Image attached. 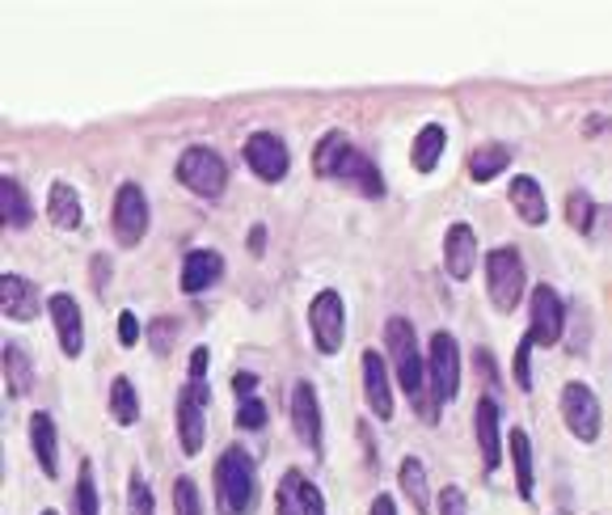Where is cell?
<instances>
[{
  "label": "cell",
  "instance_id": "cell-5",
  "mask_svg": "<svg viewBox=\"0 0 612 515\" xmlns=\"http://www.w3.org/2000/svg\"><path fill=\"white\" fill-rule=\"evenodd\" d=\"M460 393V347L448 330H435L427 343V397L440 415V406L456 402Z\"/></svg>",
  "mask_w": 612,
  "mask_h": 515
},
{
  "label": "cell",
  "instance_id": "cell-39",
  "mask_svg": "<svg viewBox=\"0 0 612 515\" xmlns=\"http://www.w3.org/2000/svg\"><path fill=\"white\" fill-rule=\"evenodd\" d=\"M119 343H123V347H135V343H140V322H135L131 309L119 313Z\"/></svg>",
  "mask_w": 612,
  "mask_h": 515
},
{
  "label": "cell",
  "instance_id": "cell-22",
  "mask_svg": "<svg viewBox=\"0 0 612 515\" xmlns=\"http://www.w3.org/2000/svg\"><path fill=\"white\" fill-rule=\"evenodd\" d=\"M47 220L60 232H76L85 225V207H81V194H76L72 182H51V191H47Z\"/></svg>",
  "mask_w": 612,
  "mask_h": 515
},
{
  "label": "cell",
  "instance_id": "cell-16",
  "mask_svg": "<svg viewBox=\"0 0 612 515\" xmlns=\"http://www.w3.org/2000/svg\"><path fill=\"white\" fill-rule=\"evenodd\" d=\"M359 368H363V397H368V410L381 422L393 419V385H388V359L381 351L359 355Z\"/></svg>",
  "mask_w": 612,
  "mask_h": 515
},
{
  "label": "cell",
  "instance_id": "cell-43",
  "mask_svg": "<svg viewBox=\"0 0 612 515\" xmlns=\"http://www.w3.org/2000/svg\"><path fill=\"white\" fill-rule=\"evenodd\" d=\"M368 515H397L393 494H376V499H372V512H368Z\"/></svg>",
  "mask_w": 612,
  "mask_h": 515
},
{
  "label": "cell",
  "instance_id": "cell-41",
  "mask_svg": "<svg viewBox=\"0 0 612 515\" xmlns=\"http://www.w3.org/2000/svg\"><path fill=\"white\" fill-rule=\"evenodd\" d=\"M254 388H259V372H237V376H232V393H237V397H250Z\"/></svg>",
  "mask_w": 612,
  "mask_h": 515
},
{
  "label": "cell",
  "instance_id": "cell-32",
  "mask_svg": "<svg viewBox=\"0 0 612 515\" xmlns=\"http://www.w3.org/2000/svg\"><path fill=\"white\" fill-rule=\"evenodd\" d=\"M566 225L575 228L579 237H587L596 228V199L587 191H571L566 194Z\"/></svg>",
  "mask_w": 612,
  "mask_h": 515
},
{
  "label": "cell",
  "instance_id": "cell-13",
  "mask_svg": "<svg viewBox=\"0 0 612 515\" xmlns=\"http://www.w3.org/2000/svg\"><path fill=\"white\" fill-rule=\"evenodd\" d=\"M473 440L482 448V469L485 474H499L503 465V410H499V397H482L478 410H473Z\"/></svg>",
  "mask_w": 612,
  "mask_h": 515
},
{
  "label": "cell",
  "instance_id": "cell-31",
  "mask_svg": "<svg viewBox=\"0 0 612 515\" xmlns=\"http://www.w3.org/2000/svg\"><path fill=\"white\" fill-rule=\"evenodd\" d=\"M72 507H76V515H101V503H97L94 460H81V474H76V494H72Z\"/></svg>",
  "mask_w": 612,
  "mask_h": 515
},
{
  "label": "cell",
  "instance_id": "cell-20",
  "mask_svg": "<svg viewBox=\"0 0 612 515\" xmlns=\"http://www.w3.org/2000/svg\"><path fill=\"white\" fill-rule=\"evenodd\" d=\"M31 448L43 465V474L56 482L60 478V431H56V419L47 410H34L31 415Z\"/></svg>",
  "mask_w": 612,
  "mask_h": 515
},
{
  "label": "cell",
  "instance_id": "cell-12",
  "mask_svg": "<svg viewBox=\"0 0 612 515\" xmlns=\"http://www.w3.org/2000/svg\"><path fill=\"white\" fill-rule=\"evenodd\" d=\"M245 165L254 169V178H262V182H284L291 169V153H288V144H284V135H275V131H254V135L245 140Z\"/></svg>",
  "mask_w": 612,
  "mask_h": 515
},
{
  "label": "cell",
  "instance_id": "cell-21",
  "mask_svg": "<svg viewBox=\"0 0 612 515\" xmlns=\"http://www.w3.org/2000/svg\"><path fill=\"white\" fill-rule=\"evenodd\" d=\"M512 207H516V216L528 228H541L549 220L545 187H541L537 178H528V173H516V178H512Z\"/></svg>",
  "mask_w": 612,
  "mask_h": 515
},
{
  "label": "cell",
  "instance_id": "cell-28",
  "mask_svg": "<svg viewBox=\"0 0 612 515\" xmlns=\"http://www.w3.org/2000/svg\"><path fill=\"white\" fill-rule=\"evenodd\" d=\"M503 169H512V148L507 144H478L469 153V178L473 182H494Z\"/></svg>",
  "mask_w": 612,
  "mask_h": 515
},
{
  "label": "cell",
  "instance_id": "cell-40",
  "mask_svg": "<svg viewBox=\"0 0 612 515\" xmlns=\"http://www.w3.org/2000/svg\"><path fill=\"white\" fill-rule=\"evenodd\" d=\"M207 363H212V351H207V347H194L191 368H187V381H207Z\"/></svg>",
  "mask_w": 612,
  "mask_h": 515
},
{
  "label": "cell",
  "instance_id": "cell-35",
  "mask_svg": "<svg viewBox=\"0 0 612 515\" xmlns=\"http://www.w3.org/2000/svg\"><path fill=\"white\" fill-rule=\"evenodd\" d=\"M173 343H178V322L173 318H157V322L148 325V347L161 355V359L173 351Z\"/></svg>",
  "mask_w": 612,
  "mask_h": 515
},
{
  "label": "cell",
  "instance_id": "cell-37",
  "mask_svg": "<svg viewBox=\"0 0 612 515\" xmlns=\"http://www.w3.org/2000/svg\"><path fill=\"white\" fill-rule=\"evenodd\" d=\"M512 376H516V385L524 393H532V343L528 338H519L516 359H512Z\"/></svg>",
  "mask_w": 612,
  "mask_h": 515
},
{
  "label": "cell",
  "instance_id": "cell-3",
  "mask_svg": "<svg viewBox=\"0 0 612 515\" xmlns=\"http://www.w3.org/2000/svg\"><path fill=\"white\" fill-rule=\"evenodd\" d=\"M259 503V469L254 456L232 444L216 460V507L220 515H250Z\"/></svg>",
  "mask_w": 612,
  "mask_h": 515
},
{
  "label": "cell",
  "instance_id": "cell-8",
  "mask_svg": "<svg viewBox=\"0 0 612 515\" xmlns=\"http://www.w3.org/2000/svg\"><path fill=\"white\" fill-rule=\"evenodd\" d=\"M148 220H153V212H148V194L140 182H123L119 191H115V207H110V228H115V241L123 245V250H135L144 237H148Z\"/></svg>",
  "mask_w": 612,
  "mask_h": 515
},
{
  "label": "cell",
  "instance_id": "cell-11",
  "mask_svg": "<svg viewBox=\"0 0 612 515\" xmlns=\"http://www.w3.org/2000/svg\"><path fill=\"white\" fill-rule=\"evenodd\" d=\"M207 406H212L207 381H187L182 393H178V440H182L187 456L203 452V440H207Z\"/></svg>",
  "mask_w": 612,
  "mask_h": 515
},
{
  "label": "cell",
  "instance_id": "cell-2",
  "mask_svg": "<svg viewBox=\"0 0 612 515\" xmlns=\"http://www.w3.org/2000/svg\"><path fill=\"white\" fill-rule=\"evenodd\" d=\"M385 347H388V363H393V376L401 393L419 406V415L427 422H435V406L427 397V355L419 351V334H415V322L410 318H388L385 322Z\"/></svg>",
  "mask_w": 612,
  "mask_h": 515
},
{
  "label": "cell",
  "instance_id": "cell-19",
  "mask_svg": "<svg viewBox=\"0 0 612 515\" xmlns=\"http://www.w3.org/2000/svg\"><path fill=\"white\" fill-rule=\"evenodd\" d=\"M220 275H225V258L216 254V250H191V254L182 258V291L187 296H203L207 288H216L220 284Z\"/></svg>",
  "mask_w": 612,
  "mask_h": 515
},
{
  "label": "cell",
  "instance_id": "cell-7",
  "mask_svg": "<svg viewBox=\"0 0 612 515\" xmlns=\"http://www.w3.org/2000/svg\"><path fill=\"white\" fill-rule=\"evenodd\" d=\"M309 334L317 343L322 355H338L347 343V304H343V291L322 288L309 300Z\"/></svg>",
  "mask_w": 612,
  "mask_h": 515
},
{
  "label": "cell",
  "instance_id": "cell-18",
  "mask_svg": "<svg viewBox=\"0 0 612 515\" xmlns=\"http://www.w3.org/2000/svg\"><path fill=\"white\" fill-rule=\"evenodd\" d=\"M0 309L9 322H34L43 309V291L26 275H4L0 279Z\"/></svg>",
  "mask_w": 612,
  "mask_h": 515
},
{
  "label": "cell",
  "instance_id": "cell-6",
  "mask_svg": "<svg viewBox=\"0 0 612 515\" xmlns=\"http://www.w3.org/2000/svg\"><path fill=\"white\" fill-rule=\"evenodd\" d=\"M178 182L187 187L191 194L199 199H207V203H216L228 187V165L225 157L216 153V148H207V144H191L182 157H178Z\"/></svg>",
  "mask_w": 612,
  "mask_h": 515
},
{
  "label": "cell",
  "instance_id": "cell-33",
  "mask_svg": "<svg viewBox=\"0 0 612 515\" xmlns=\"http://www.w3.org/2000/svg\"><path fill=\"white\" fill-rule=\"evenodd\" d=\"M266 419H271V410H266V402H262L259 393L237 397V427H241V431H262Z\"/></svg>",
  "mask_w": 612,
  "mask_h": 515
},
{
  "label": "cell",
  "instance_id": "cell-23",
  "mask_svg": "<svg viewBox=\"0 0 612 515\" xmlns=\"http://www.w3.org/2000/svg\"><path fill=\"white\" fill-rule=\"evenodd\" d=\"M507 448H512V469H516V490L524 503H532V490H537V469H532V440L524 427H512V435H503Z\"/></svg>",
  "mask_w": 612,
  "mask_h": 515
},
{
  "label": "cell",
  "instance_id": "cell-29",
  "mask_svg": "<svg viewBox=\"0 0 612 515\" xmlns=\"http://www.w3.org/2000/svg\"><path fill=\"white\" fill-rule=\"evenodd\" d=\"M110 419L119 427H135L140 422V393L128 376H115L110 381Z\"/></svg>",
  "mask_w": 612,
  "mask_h": 515
},
{
  "label": "cell",
  "instance_id": "cell-10",
  "mask_svg": "<svg viewBox=\"0 0 612 515\" xmlns=\"http://www.w3.org/2000/svg\"><path fill=\"white\" fill-rule=\"evenodd\" d=\"M562 330H566V300L557 296V288H532V300H528V343L532 347H557L562 343Z\"/></svg>",
  "mask_w": 612,
  "mask_h": 515
},
{
  "label": "cell",
  "instance_id": "cell-27",
  "mask_svg": "<svg viewBox=\"0 0 612 515\" xmlns=\"http://www.w3.org/2000/svg\"><path fill=\"white\" fill-rule=\"evenodd\" d=\"M397 482H401V494L410 499V507L419 515L431 512V486H427V465L419 456H406L401 469H397Z\"/></svg>",
  "mask_w": 612,
  "mask_h": 515
},
{
  "label": "cell",
  "instance_id": "cell-9",
  "mask_svg": "<svg viewBox=\"0 0 612 515\" xmlns=\"http://www.w3.org/2000/svg\"><path fill=\"white\" fill-rule=\"evenodd\" d=\"M562 422L579 444H596L604 431V410H600L596 388L583 385V381H571L562 388Z\"/></svg>",
  "mask_w": 612,
  "mask_h": 515
},
{
  "label": "cell",
  "instance_id": "cell-36",
  "mask_svg": "<svg viewBox=\"0 0 612 515\" xmlns=\"http://www.w3.org/2000/svg\"><path fill=\"white\" fill-rule=\"evenodd\" d=\"M173 507H178V515H203V499H199V486L191 478L173 482Z\"/></svg>",
  "mask_w": 612,
  "mask_h": 515
},
{
  "label": "cell",
  "instance_id": "cell-4",
  "mask_svg": "<svg viewBox=\"0 0 612 515\" xmlns=\"http://www.w3.org/2000/svg\"><path fill=\"white\" fill-rule=\"evenodd\" d=\"M528 288V271H524V258L516 245H499L485 254V291H490V304L499 313H516L519 300Z\"/></svg>",
  "mask_w": 612,
  "mask_h": 515
},
{
  "label": "cell",
  "instance_id": "cell-17",
  "mask_svg": "<svg viewBox=\"0 0 612 515\" xmlns=\"http://www.w3.org/2000/svg\"><path fill=\"white\" fill-rule=\"evenodd\" d=\"M444 271H448L452 279H460V284L478 271V232H473V225L456 220L444 232Z\"/></svg>",
  "mask_w": 612,
  "mask_h": 515
},
{
  "label": "cell",
  "instance_id": "cell-38",
  "mask_svg": "<svg viewBox=\"0 0 612 515\" xmlns=\"http://www.w3.org/2000/svg\"><path fill=\"white\" fill-rule=\"evenodd\" d=\"M440 515H469V494L460 486H444L440 494Z\"/></svg>",
  "mask_w": 612,
  "mask_h": 515
},
{
  "label": "cell",
  "instance_id": "cell-42",
  "mask_svg": "<svg viewBox=\"0 0 612 515\" xmlns=\"http://www.w3.org/2000/svg\"><path fill=\"white\" fill-rule=\"evenodd\" d=\"M106 284H110V262L97 254V258H94V288L101 291Z\"/></svg>",
  "mask_w": 612,
  "mask_h": 515
},
{
  "label": "cell",
  "instance_id": "cell-45",
  "mask_svg": "<svg viewBox=\"0 0 612 515\" xmlns=\"http://www.w3.org/2000/svg\"><path fill=\"white\" fill-rule=\"evenodd\" d=\"M38 515H60V512H51V507H47V512H38Z\"/></svg>",
  "mask_w": 612,
  "mask_h": 515
},
{
  "label": "cell",
  "instance_id": "cell-1",
  "mask_svg": "<svg viewBox=\"0 0 612 515\" xmlns=\"http://www.w3.org/2000/svg\"><path fill=\"white\" fill-rule=\"evenodd\" d=\"M313 169H317V178L343 182L359 199H385L381 169H376V161L363 148H355L347 131H325L322 140H317V148H313Z\"/></svg>",
  "mask_w": 612,
  "mask_h": 515
},
{
  "label": "cell",
  "instance_id": "cell-44",
  "mask_svg": "<svg viewBox=\"0 0 612 515\" xmlns=\"http://www.w3.org/2000/svg\"><path fill=\"white\" fill-rule=\"evenodd\" d=\"M262 250H266V225H254L250 228V254L262 258Z\"/></svg>",
  "mask_w": 612,
  "mask_h": 515
},
{
  "label": "cell",
  "instance_id": "cell-24",
  "mask_svg": "<svg viewBox=\"0 0 612 515\" xmlns=\"http://www.w3.org/2000/svg\"><path fill=\"white\" fill-rule=\"evenodd\" d=\"M0 216H4V228L34 225V203L17 178H0Z\"/></svg>",
  "mask_w": 612,
  "mask_h": 515
},
{
  "label": "cell",
  "instance_id": "cell-34",
  "mask_svg": "<svg viewBox=\"0 0 612 515\" xmlns=\"http://www.w3.org/2000/svg\"><path fill=\"white\" fill-rule=\"evenodd\" d=\"M128 515H157V503H153V486L144 482L140 474L128 478Z\"/></svg>",
  "mask_w": 612,
  "mask_h": 515
},
{
  "label": "cell",
  "instance_id": "cell-25",
  "mask_svg": "<svg viewBox=\"0 0 612 515\" xmlns=\"http://www.w3.org/2000/svg\"><path fill=\"white\" fill-rule=\"evenodd\" d=\"M0 359H4V388H9V397H26L34 388V363L26 347L22 343H4Z\"/></svg>",
  "mask_w": 612,
  "mask_h": 515
},
{
  "label": "cell",
  "instance_id": "cell-30",
  "mask_svg": "<svg viewBox=\"0 0 612 515\" xmlns=\"http://www.w3.org/2000/svg\"><path fill=\"white\" fill-rule=\"evenodd\" d=\"M300 490H304V474H300V469H288L279 490H275V512L304 515V494H300Z\"/></svg>",
  "mask_w": 612,
  "mask_h": 515
},
{
  "label": "cell",
  "instance_id": "cell-26",
  "mask_svg": "<svg viewBox=\"0 0 612 515\" xmlns=\"http://www.w3.org/2000/svg\"><path fill=\"white\" fill-rule=\"evenodd\" d=\"M444 148H448V128H444V123H427V128L415 135V148H410L415 169H419V173H435V165L444 161Z\"/></svg>",
  "mask_w": 612,
  "mask_h": 515
},
{
  "label": "cell",
  "instance_id": "cell-14",
  "mask_svg": "<svg viewBox=\"0 0 612 515\" xmlns=\"http://www.w3.org/2000/svg\"><path fill=\"white\" fill-rule=\"evenodd\" d=\"M291 427H296V440L304 448L322 452V402H317V388L309 381L291 385Z\"/></svg>",
  "mask_w": 612,
  "mask_h": 515
},
{
  "label": "cell",
  "instance_id": "cell-15",
  "mask_svg": "<svg viewBox=\"0 0 612 515\" xmlns=\"http://www.w3.org/2000/svg\"><path fill=\"white\" fill-rule=\"evenodd\" d=\"M47 313H51V325H56V338H60L64 359H81V351H85V318H81V304H76L68 291H56V296L47 300Z\"/></svg>",
  "mask_w": 612,
  "mask_h": 515
}]
</instances>
